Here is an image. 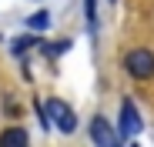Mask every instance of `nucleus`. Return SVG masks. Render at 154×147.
<instances>
[{"mask_svg":"<svg viewBox=\"0 0 154 147\" xmlns=\"http://www.w3.org/2000/svg\"><path fill=\"white\" fill-rule=\"evenodd\" d=\"M124 67H127V74H131L134 80H151L154 77V54L147 47H134V50H127Z\"/></svg>","mask_w":154,"mask_h":147,"instance_id":"f257e3e1","label":"nucleus"},{"mask_svg":"<svg viewBox=\"0 0 154 147\" xmlns=\"http://www.w3.org/2000/svg\"><path fill=\"white\" fill-rule=\"evenodd\" d=\"M44 107H47V117L54 120V127H57L60 134H74V130H77V117H74V110H70L64 100L54 97V100H47Z\"/></svg>","mask_w":154,"mask_h":147,"instance_id":"f03ea898","label":"nucleus"},{"mask_svg":"<svg viewBox=\"0 0 154 147\" xmlns=\"http://www.w3.org/2000/svg\"><path fill=\"white\" fill-rule=\"evenodd\" d=\"M91 140H94L97 147H117V144H121V134L111 130V124H107L104 117H94V120H91Z\"/></svg>","mask_w":154,"mask_h":147,"instance_id":"7ed1b4c3","label":"nucleus"},{"mask_svg":"<svg viewBox=\"0 0 154 147\" xmlns=\"http://www.w3.org/2000/svg\"><path fill=\"white\" fill-rule=\"evenodd\" d=\"M137 130H141L137 107H134V100H124V104H121V140L131 137V134H137Z\"/></svg>","mask_w":154,"mask_h":147,"instance_id":"20e7f679","label":"nucleus"},{"mask_svg":"<svg viewBox=\"0 0 154 147\" xmlns=\"http://www.w3.org/2000/svg\"><path fill=\"white\" fill-rule=\"evenodd\" d=\"M30 137H27V130H23V127H7L4 134H0V144H4V147H10V144H27Z\"/></svg>","mask_w":154,"mask_h":147,"instance_id":"39448f33","label":"nucleus"},{"mask_svg":"<svg viewBox=\"0 0 154 147\" xmlns=\"http://www.w3.org/2000/svg\"><path fill=\"white\" fill-rule=\"evenodd\" d=\"M27 27H30V30H47V27H50V14H47V10L34 14V17L27 20Z\"/></svg>","mask_w":154,"mask_h":147,"instance_id":"423d86ee","label":"nucleus"},{"mask_svg":"<svg viewBox=\"0 0 154 147\" xmlns=\"http://www.w3.org/2000/svg\"><path fill=\"white\" fill-rule=\"evenodd\" d=\"M40 50H44L47 57H57V54L70 50V40H60V44H40Z\"/></svg>","mask_w":154,"mask_h":147,"instance_id":"0eeeda50","label":"nucleus"},{"mask_svg":"<svg viewBox=\"0 0 154 147\" xmlns=\"http://www.w3.org/2000/svg\"><path fill=\"white\" fill-rule=\"evenodd\" d=\"M34 44H40V40H37V37H17V44H14V54L20 57V54L27 50V47H34Z\"/></svg>","mask_w":154,"mask_h":147,"instance_id":"6e6552de","label":"nucleus"},{"mask_svg":"<svg viewBox=\"0 0 154 147\" xmlns=\"http://www.w3.org/2000/svg\"><path fill=\"white\" fill-rule=\"evenodd\" d=\"M84 4H87V27L94 30L97 27V0H84Z\"/></svg>","mask_w":154,"mask_h":147,"instance_id":"1a4fd4ad","label":"nucleus"},{"mask_svg":"<svg viewBox=\"0 0 154 147\" xmlns=\"http://www.w3.org/2000/svg\"><path fill=\"white\" fill-rule=\"evenodd\" d=\"M111 4H114V0H111Z\"/></svg>","mask_w":154,"mask_h":147,"instance_id":"9d476101","label":"nucleus"}]
</instances>
